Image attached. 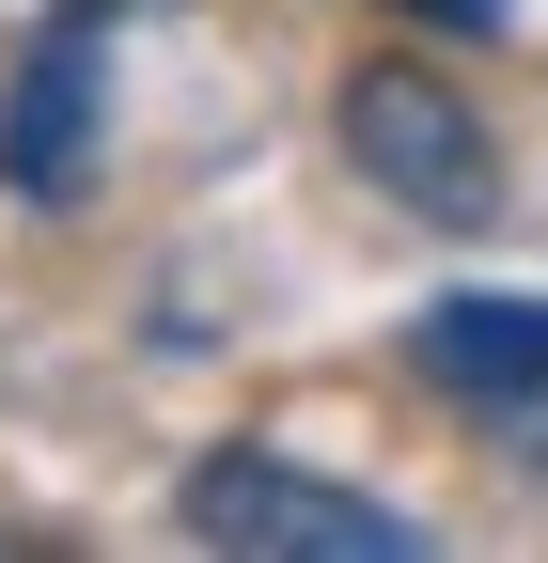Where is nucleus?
<instances>
[{"label":"nucleus","instance_id":"obj_1","mask_svg":"<svg viewBox=\"0 0 548 563\" xmlns=\"http://www.w3.org/2000/svg\"><path fill=\"white\" fill-rule=\"evenodd\" d=\"M329 125H346V157L376 203H407V220L439 235H486L502 220V141H486V95H454L439 63L407 47H361L346 79H329Z\"/></svg>","mask_w":548,"mask_h":563},{"label":"nucleus","instance_id":"obj_2","mask_svg":"<svg viewBox=\"0 0 548 563\" xmlns=\"http://www.w3.org/2000/svg\"><path fill=\"white\" fill-rule=\"evenodd\" d=\"M188 532H204V548H314V563L407 548V517L376 501V485H329V470L266 454V439H220V454L188 470Z\"/></svg>","mask_w":548,"mask_h":563},{"label":"nucleus","instance_id":"obj_3","mask_svg":"<svg viewBox=\"0 0 548 563\" xmlns=\"http://www.w3.org/2000/svg\"><path fill=\"white\" fill-rule=\"evenodd\" d=\"M110 16L79 0V16H47L32 47H17V79H0V188H32V203H63L95 173V125H110Z\"/></svg>","mask_w":548,"mask_h":563},{"label":"nucleus","instance_id":"obj_4","mask_svg":"<svg viewBox=\"0 0 548 563\" xmlns=\"http://www.w3.org/2000/svg\"><path fill=\"white\" fill-rule=\"evenodd\" d=\"M407 376L454 391L470 422H502V439H548V298H439L407 329Z\"/></svg>","mask_w":548,"mask_h":563},{"label":"nucleus","instance_id":"obj_5","mask_svg":"<svg viewBox=\"0 0 548 563\" xmlns=\"http://www.w3.org/2000/svg\"><path fill=\"white\" fill-rule=\"evenodd\" d=\"M376 16H424V32H502L517 0H376Z\"/></svg>","mask_w":548,"mask_h":563}]
</instances>
